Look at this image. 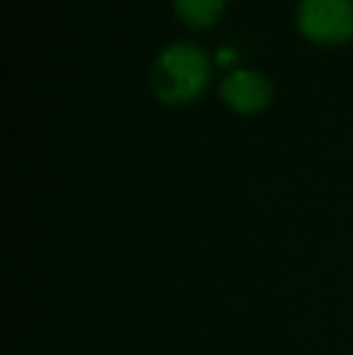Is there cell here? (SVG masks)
I'll list each match as a JSON object with an SVG mask.
<instances>
[{
  "label": "cell",
  "instance_id": "3957f363",
  "mask_svg": "<svg viewBox=\"0 0 353 355\" xmlns=\"http://www.w3.org/2000/svg\"><path fill=\"white\" fill-rule=\"evenodd\" d=\"M218 89H221V97L235 112L242 114L259 112L271 99V83L261 73L250 71V68H235L232 73H227Z\"/></svg>",
  "mask_w": 353,
  "mask_h": 355
},
{
  "label": "cell",
  "instance_id": "277c9868",
  "mask_svg": "<svg viewBox=\"0 0 353 355\" xmlns=\"http://www.w3.org/2000/svg\"><path fill=\"white\" fill-rule=\"evenodd\" d=\"M225 0H172L175 12L191 27H206L218 17Z\"/></svg>",
  "mask_w": 353,
  "mask_h": 355
},
{
  "label": "cell",
  "instance_id": "6da1fadb",
  "mask_svg": "<svg viewBox=\"0 0 353 355\" xmlns=\"http://www.w3.org/2000/svg\"><path fill=\"white\" fill-rule=\"evenodd\" d=\"M208 80V58L196 44L172 42L160 49L150 66V87L167 104L196 97Z\"/></svg>",
  "mask_w": 353,
  "mask_h": 355
},
{
  "label": "cell",
  "instance_id": "7a4b0ae2",
  "mask_svg": "<svg viewBox=\"0 0 353 355\" xmlns=\"http://www.w3.org/2000/svg\"><path fill=\"white\" fill-rule=\"evenodd\" d=\"M295 22L315 42H341L353 34V0H300Z\"/></svg>",
  "mask_w": 353,
  "mask_h": 355
},
{
  "label": "cell",
  "instance_id": "5b68a950",
  "mask_svg": "<svg viewBox=\"0 0 353 355\" xmlns=\"http://www.w3.org/2000/svg\"><path fill=\"white\" fill-rule=\"evenodd\" d=\"M218 63H230V61H235V51L232 49H227V46H223V49H218Z\"/></svg>",
  "mask_w": 353,
  "mask_h": 355
}]
</instances>
